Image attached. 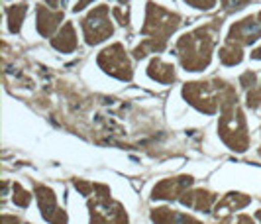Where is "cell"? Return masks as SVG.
<instances>
[{"label": "cell", "instance_id": "cell-1", "mask_svg": "<svg viewBox=\"0 0 261 224\" xmlns=\"http://www.w3.org/2000/svg\"><path fill=\"white\" fill-rule=\"evenodd\" d=\"M222 28V20L214 18L204 26L195 28L193 32L185 34L183 38H179L175 52L181 61L183 69L187 71H204L210 65L212 52L216 45V36Z\"/></svg>", "mask_w": 261, "mask_h": 224}, {"label": "cell", "instance_id": "cell-2", "mask_svg": "<svg viewBox=\"0 0 261 224\" xmlns=\"http://www.w3.org/2000/svg\"><path fill=\"white\" fill-rule=\"evenodd\" d=\"M185 101L195 106L202 114H216L230 106L238 105V92L236 89L222 79L193 81L183 87Z\"/></svg>", "mask_w": 261, "mask_h": 224}, {"label": "cell", "instance_id": "cell-3", "mask_svg": "<svg viewBox=\"0 0 261 224\" xmlns=\"http://www.w3.org/2000/svg\"><path fill=\"white\" fill-rule=\"evenodd\" d=\"M218 134L222 138V142L230 150H234L238 154L246 152L249 147V132H248V122L244 116V110L240 106H230L220 112V120H218Z\"/></svg>", "mask_w": 261, "mask_h": 224}, {"label": "cell", "instance_id": "cell-4", "mask_svg": "<svg viewBox=\"0 0 261 224\" xmlns=\"http://www.w3.org/2000/svg\"><path fill=\"white\" fill-rule=\"evenodd\" d=\"M181 16L167 10L165 6L155 4V2H147L145 6V24L142 26V34L147 36L149 40L165 41L169 40V36L181 26Z\"/></svg>", "mask_w": 261, "mask_h": 224}, {"label": "cell", "instance_id": "cell-5", "mask_svg": "<svg viewBox=\"0 0 261 224\" xmlns=\"http://www.w3.org/2000/svg\"><path fill=\"white\" fill-rule=\"evenodd\" d=\"M81 26H83L85 41L89 45H98L100 41L108 40L114 34V26L110 22V10L106 4L94 6L91 12L81 20Z\"/></svg>", "mask_w": 261, "mask_h": 224}, {"label": "cell", "instance_id": "cell-6", "mask_svg": "<svg viewBox=\"0 0 261 224\" xmlns=\"http://www.w3.org/2000/svg\"><path fill=\"white\" fill-rule=\"evenodd\" d=\"M96 63L110 77H116L120 81H132L134 77V69L122 43H112L110 47H105L98 53Z\"/></svg>", "mask_w": 261, "mask_h": 224}, {"label": "cell", "instance_id": "cell-7", "mask_svg": "<svg viewBox=\"0 0 261 224\" xmlns=\"http://www.w3.org/2000/svg\"><path fill=\"white\" fill-rule=\"evenodd\" d=\"M34 195L38 198V205H39V212L43 216V220L49 224H67L69 222V216L67 212L59 207L57 203V195L53 191L51 187L47 185H36L34 187Z\"/></svg>", "mask_w": 261, "mask_h": 224}, {"label": "cell", "instance_id": "cell-8", "mask_svg": "<svg viewBox=\"0 0 261 224\" xmlns=\"http://www.w3.org/2000/svg\"><path fill=\"white\" fill-rule=\"evenodd\" d=\"M261 38V10L253 16H248L240 22H234L226 41L236 43V45H251L253 41H257Z\"/></svg>", "mask_w": 261, "mask_h": 224}, {"label": "cell", "instance_id": "cell-9", "mask_svg": "<svg viewBox=\"0 0 261 224\" xmlns=\"http://www.w3.org/2000/svg\"><path fill=\"white\" fill-rule=\"evenodd\" d=\"M193 183L195 179L191 175H177V177L161 179L151 189V198L153 201H179L193 187Z\"/></svg>", "mask_w": 261, "mask_h": 224}, {"label": "cell", "instance_id": "cell-10", "mask_svg": "<svg viewBox=\"0 0 261 224\" xmlns=\"http://www.w3.org/2000/svg\"><path fill=\"white\" fill-rule=\"evenodd\" d=\"M179 203L183 207H189L196 212H212V209L216 207V195L212 191L206 189H195V191H187L183 197L179 198Z\"/></svg>", "mask_w": 261, "mask_h": 224}, {"label": "cell", "instance_id": "cell-11", "mask_svg": "<svg viewBox=\"0 0 261 224\" xmlns=\"http://www.w3.org/2000/svg\"><path fill=\"white\" fill-rule=\"evenodd\" d=\"M249 203H251V195H244V193H238V191H230V193H226V195L216 203L214 214H216L220 220H224V218H230L232 212L246 209Z\"/></svg>", "mask_w": 261, "mask_h": 224}, {"label": "cell", "instance_id": "cell-12", "mask_svg": "<svg viewBox=\"0 0 261 224\" xmlns=\"http://www.w3.org/2000/svg\"><path fill=\"white\" fill-rule=\"evenodd\" d=\"M149 218L153 224H204L200 220H196L195 216L187 214V212H179L169 207H157L151 209Z\"/></svg>", "mask_w": 261, "mask_h": 224}, {"label": "cell", "instance_id": "cell-13", "mask_svg": "<svg viewBox=\"0 0 261 224\" xmlns=\"http://www.w3.org/2000/svg\"><path fill=\"white\" fill-rule=\"evenodd\" d=\"M63 22V12H53L51 8H45V6H38V12H36V28L43 38H51L53 32L59 28V24Z\"/></svg>", "mask_w": 261, "mask_h": 224}, {"label": "cell", "instance_id": "cell-14", "mask_svg": "<svg viewBox=\"0 0 261 224\" xmlns=\"http://www.w3.org/2000/svg\"><path fill=\"white\" fill-rule=\"evenodd\" d=\"M51 45L61 53H71L77 49V32L71 22H65L63 28L57 32V36L51 40Z\"/></svg>", "mask_w": 261, "mask_h": 224}, {"label": "cell", "instance_id": "cell-15", "mask_svg": "<svg viewBox=\"0 0 261 224\" xmlns=\"http://www.w3.org/2000/svg\"><path fill=\"white\" fill-rule=\"evenodd\" d=\"M147 75L153 81H157V83H163V85H171V83H175V79H177L175 67L171 65V63L161 61L159 57L149 61V65H147Z\"/></svg>", "mask_w": 261, "mask_h": 224}, {"label": "cell", "instance_id": "cell-16", "mask_svg": "<svg viewBox=\"0 0 261 224\" xmlns=\"http://www.w3.org/2000/svg\"><path fill=\"white\" fill-rule=\"evenodd\" d=\"M218 55H220V63L226 67H234L244 61V49H242V45H236V43H230V41H226L222 47H220Z\"/></svg>", "mask_w": 261, "mask_h": 224}, {"label": "cell", "instance_id": "cell-17", "mask_svg": "<svg viewBox=\"0 0 261 224\" xmlns=\"http://www.w3.org/2000/svg\"><path fill=\"white\" fill-rule=\"evenodd\" d=\"M28 12V4H14L6 10V16H8V30L12 34H18L20 28H22V22H24V16Z\"/></svg>", "mask_w": 261, "mask_h": 224}, {"label": "cell", "instance_id": "cell-18", "mask_svg": "<svg viewBox=\"0 0 261 224\" xmlns=\"http://www.w3.org/2000/svg\"><path fill=\"white\" fill-rule=\"evenodd\" d=\"M167 47V43L165 41H159V40H149V38H145L136 49H134V57L136 59H142L145 55H149V53H161L163 49Z\"/></svg>", "mask_w": 261, "mask_h": 224}, {"label": "cell", "instance_id": "cell-19", "mask_svg": "<svg viewBox=\"0 0 261 224\" xmlns=\"http://www.w3.org/2000/svg\"><path fill=\"white\" fill-rule=\"evenodd\" d=\"M12 191H14L12 198H14V205H16V207H22V209L30 207V201H32V193H30V191H26L20 183H14Z\"/></svg>", "mask_w": 261, "mask_h": 224}, {"label": "cell", "instance_id": "cell-20", "mask_svg": "<svg viewBox=\"0 0 261 224\" xmlns=\"http://www.w3.org/2000/svg\"><path fill=\"white\" fill-rule=\"evenodd\" d=\"M89 212H91V224H112L108 214L98 207L96 201H89Z\"/></svg>", "mask_w": 261, "mask_h": 224}, {"label": "cell", "instance_id": "cell-21", "mask_svg": "<svg viewBox=\"0 0 261 224\" xmlns=\"http://www.w3.org/2000/svg\"><path fill=\"white\" fill-rule=\"evenodd\" d=\"M222 2V8L226 14L230 12H236V10H242V8H246L251 0H220Z\"/></svg>", "mask_w": 261, "mask_h": 224}, {"label": "cell", "instance_id": "cell-22", "mask_svg": "<svg viewBox=\"0 0 261 224\" xmlns=\"http://www.w3.org/2000/svg\"><path fill=\"white\" fill-rule=\"evenodd\" d=\"M112 16H114V20H116L120 26H128V24H130V12H128L126 6H116V8H112Z\"/></svg>", "mask_w": 261, "mask_h": 224}, {"label": "cell", "instance_id": "cell-23", "mask_svg": "<svg viewBox=\"0 0 261 224\" xmlns=\"http://www.w3.org/2000/svg\"><path fill=\"white\" fill-rule=\"evenodd\" d=\"M73 185H75V189H77L81 195H85V197H91L92 193H94V183L91 181H85V179H73Z\"/></svg>", "mask_w": 261, "mask_h": 224}, {"label": "cell", "instance_id": "cell-24", "mask_svg": "<svg viewBox=\"0 0 261 224\" xmlns=\"http://www.w3.org/2000/svg\"><path fill=\"white\" fill-rule=\"evenodd\" d=\"M240 85L246 89V91H251L257 87V75L253 71H246L242 77H240Z\"/></svg>", "mask_w": 261, "mask_h": 224}, {"label": "cell", "instance_id": "cell-25", "mask_svg": "<svg viewBox=\"0 0 261 224\" xmlns=\"http://www.w3.org/2000/svg\"><path fill=\"white\" fill-rule=\"evenodd\" d=\"M246 105H248V108H251V110L259 108V106H261V89H259V87H255V89L248 91V98H246Z\"/></svg>", "mask_w": 261, "mask_h": 224}, {"label": "cell", "instance_id": "cell-26", "mask_svg": "<svg viewBox=\"0 0 261 224\" xmlns=\"http://www.w3.org/2000/svg\"><path fill=\"white\" fill-rule=\"evenodd\" d=\"M220 224H255V222H253V218L249 214H238V216L224 218V220H220Z\"/></svg>", "mask_w": 261, "mask_h": 224}, {"label": "cell", "instance_id": "cell-27", "mask_svg": "<svg viewBox=\"0 0 261 224\" xmlns=\"http://www.w3.org/2000/svg\"><path fill=\"white\" fill-rule=\"evenodd\" d=\"M189 6H195L198 10H212L216 6V0H185Z\"/></svg>", "mask_w": 261, "mask_h": 224}, {"label": "cell", "instance_id": "cell-28", "mask_svg": "<svg viewBox=\"0 0 261 224\" xmlns=\"http://www.w3.org/2000/svg\"><path fill=\"white\" fill-rule=\"evenodd\" d=\"M2 224H22V220L18 216H12V214H4L2 216Z\"/></svg>", "mask_w": 261, "mask_h": 224}, {"label": "cell", "instance_id": "cell-29", "mask_svg": "<svg viewBox=\"0 0 261 224\" xmlns=\"http://www.w3.org/2000/svg\"><path fill=\"white\" fill-rule=\"evenodd\" d=\"M91 2H94V0H79L77 4L73 6V12H81V10H83V8H87Z\"/></svg>", "mask_w": 261, "mask_h": 224}, {"label": "cell", "instance_id": "cell-30", "mask_svg": "<svg viewBox=\"0 0 261 224\" xmlns=\"http://www.w3.org/2000/svg\"><path fill=\"white\" fill-rule=\"evenodd\" d=\"M45 4H47V8H51V10H55L57 6H59V0H43Z\"/></svg>", "mask_w": 261, "mask_h": 224}, {"label": "cell", "instance_id": "cell-31", "mask_svg": "<svg viewBox=\"0 0 261 224\" xmlns=\"http://www.w3.org/2000/svg\"><path fill=\"white\" fill-rule=\"evenodd\" d=\"M251 59H257V61L261 59V45H259V47H255V49L251 52Z\"/></svg>", "mask_w": 261, "mask_h": 224}, {"label": "cell", "instance_id": "cell-32", "mask_svg": "<svg viewBox=\"0 0 261 224\" xmlns=\"http://www.w3.org/2000/svg\"><path fill=\"white\" fill-rule=\"evenodd\" d=\"M255 218H257V220H259V222H261V211L255 212Z\"/></svg>", "mask_w": 261, "mask_h": 224}, {"label": "cell", "instance_id": "cell-33", "mask_svg": "<svg viewBox=\"0 0 261 224\" xmlns=\"http://www.w3.org/2000/svg\"><path fill=\"white\" fill-rule=\"evenodd\" d=\"M118 2H120V4L124 6V4H126V2H130V0H118Z\"/></svg>", "mask_w": 261, "mask_h": 224}, {"label": "cell", "instance_id": "cell-34", "mask_svg": "<svg viewBox=\"0 0 261 224\" xmlns=\"http://www.w3.org/2000/svg\"><path fill=\"white\" fill-rule=\"evenodd\" d=\"M259 156H261V147H259Z\"/></svg>", "mask_w": 261, "mask_h": 224}]
</instances>
